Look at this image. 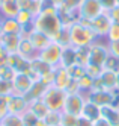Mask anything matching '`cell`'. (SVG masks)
I'll return each instance as SVG.
<instances>
[{"label": "cell", "instance_id": "obj_44", "mask_svg": "<svg viewBox=\"0 0 119 126\" xmlns=\"http://www.w3.org/2000/svg\"><path fill=\"white\" fill-rule=\"evenodd\" d=\"M77 126H94V122H90L87 119H85V117H78V120H77Z\"/></svg>", "mask_w": 119, "mask_h": 126}, {"label": "cell", "instance_id": "obj_7", "mask_svg": "<svg viewBox=\"0 0 119 126\" xmlns=\"http://www.w3.org/2000/svg\"><path fill=\"white\" fill-rule=\"evenodd\" d=\"M86 103V96L85 93H66V99L65 103H63V110L62 112H66L71 115L80 117L81 111H83V106Z\"/></svg>", "mask_w": 119, "mask_h": 126}, {"label": "cell", "instance_id": "obj_8", "mask_svg": "<svg viewBox=\"0 0 119 126\" xmlns=\"http://www.w3.org/2000/svg\"><path fill=\"white\" fill-rule=\"evenodd\" d=\"M86 99L89 102H92L98 105L99 108L107 106V105H115L116 96H118V90L116 91H108V90H90V91L85 93Z\"/></svg>", "mask_w": 119, "mask_h": 126}, {"label": "cell", "instance_id": "obj_17", "mask_svg": "<svg viewBox=\"0 0 119 126\" xmlns=\"http://www.w3.org/2000/svg\"><path fill=\"white\" fill-rule=\"evenodd\" d=\"M20 6L17 0H2L0 2V17L2 18H15Z\"/></svg>", "mask_w": 119, "mask_h": 126}, {"label": "cell", "instance_id": "obj_43", "mask_svg": "<svg viewBox=\"0 0 119 126\" xmlns=\"http://www.w3.org/2000/svg\"><path fill=\"white\" fill-rule=\"evenodd\" d=\"M8 56H9V53L0 47V67L8 65Z\"/></svg>", "mask_w": 119, "mask_h": 126}, {"label": "cell", "instance_id": "obj_19", "mask_svg": "<svg viewBox=\"0 0 119 126\" xmlns=\"http://www.w3.org/2000/svg\"><path fill=\"white\" fill-rule=\"evenodd\" d=\"M17 53H20V55L23 56V58H26V59H29V61H32L33 58H36L38 56V52H36L35 49H33V46H32V43L27 40L24 35L21 37V41H20V46H18V50H17Z\"/></svg>", "mask_w": 119, "mask_h": 126}, {"label": "cell", "instance_id": "obj_52", "mask_svg": "<svg viewBox=\"0 0 119 126\" xmlns=\"http://www.w3.org/2000/svg\"><path fill=\"white\" fill-rule=\"evenodd\" d=\"M0 2H2V0H0Z\"/></svg>", "mask_w": 119, "mask_h": 126}, {"label": "cell", "instance_id": "obj_11", "mask_svg": "<svg viewBox=\"0 0 119 126\" xmlns=\"http://www.w3.org/2000/svg\"><path fill=\"white\" fill-rule=\"evenodd\" d=\"M23 35L32 43L33 49L38 52V53H39L42 49H45V47H47L48 44L53 41V40H51L50 37H47L44 32H41V31H38V29H35V28H30L29 31H26Z\"/></svg>", "mask_w": 119, "mask_h": 126}, {"label": "cell", "instance_id": "obj_41", "mask_svg": "<svg viewBox=\"0 0 119 126\" xmlns=\"http://www.w3.org/2000/svg\"><path fill=\"white\" fill-rule=\"evenodd\" d=\"M108 15H110V18H112V23H119V3L116 6H113L110 11H107Z\"/></svg>", "mask_w": 119, "mask_h": 126}, {"label": "cell", "instance_id": "obj_28", "mask_svg": "<svg viewBox=\"0 0 119 126\" xmlns=\"http://www.w3.org/2000/svg\"><path fill=\"white\" fill-rule=\"evenodd\" d=\"M0 126H24L21 115H17V114H6L3 115L2 122H0Z\"/></svg>", "mask_w": 119, "mask_h": 126}, {"label": "cell", "instance_id": "obj_53", "mask_svg": "<svg viewBox=\"0 0 119 126\" xmlns=\"http://www.w3.org/2000/svg\"><path fill=\"white\" fill-rule=\"evenodd\" d=\"M118 108H119V106H118Z\"/></svg>", "mask_w": 119, "mask_h": 126}, {"label": "cell", "instance_id": "obj_6", "mask_svg": "<svg viewBox=\"0 0 119 126\" xmlns=\"http://www.w3.org/2000/svg\"><path fill=\"white\" fill-rule=\"evenodd\" d=\"M63 49H65V47H62L59 43L51 41L47 47L42 49L38 53V58L42 59L44 62H47V64L51 65V67H59L60 65V59H62Z\"/></svg>", "mask_w": 119, "mask_h": 126}, {"label": "cell", "instance_id": "obj_38", "mask_svg": "<svg viewBox=\"0 0 119 126\" xmlns=\"http://www.w3.org/2000/svg\"><path fill=\"white\" fill-rule=\"evenodd\" d=\"M21 119H23V123H24V126H35V123H36V120H38V119H36V117L29 111V110H27L23 115H21Z\"/></svg>", "mask_w": 119, "mask_h": 126}, {"label": "cell", "instance_id": "obj_42", "mask_svg": "<svg viewBox=\"0 0 119 126\" xmlns=\"http://www.w3.org/2000/svg\"><path fill=\"white\" fill-rule=\"evenodd\" d=\"M99 3L104 8V11H110L113 6H116L119 3V0H99Z\"/></svg>", "mask_w": 119, "mask_h": 126}, {"label": "cell", "instance_id": "obj_10", "mask_svg": "<svg viewBox=\"0 0 119 126\" xmlns=\"http://www.w3.org/2000/svg\"><path fill=\"white\" fill-rule=\"evenodd\" d=\"M94 90H108V91H116V71L103 68L101 75L95 79Z\"/></svg>", "mask_w": 119, "mask_h": 126}, {"label": "cell", "instance_id": "obj_32", "mask_svg": "<svg viewBox=\"0 0 119 126\" xmlns=\"http://www.w3.org/2000/svg\"><path fill=\"white\" fill-rule=\"evenodd\" d=\"M68 71H69V75H71L72 79L78 80V79H81V78L86 75V67L85 65H80V64H77V62H76L74 65L68 67Z\"/></svg>", "mask_w": 119, "mask_h": 126}, {"label": "cell", "instance_id": "obj_21", "mask_svg": "<svg viewBox=\"0 0 119 126\" xmlns=\"http://www.w3.org/2000/svg\"><path fill=\"white\" fill-rule=\"evenodd\" d=\"M29 111L36 117V119H41V120H44L45 115L50 112L48 106L45 105V102L42 100V99H38V100L30 102V103H29Z\"/></svg>", "mask_w": 119, "mask_h": 126}, {"label": "cell", "instance_id": "obj_26", "mask_svg": "<svg viewBox=\"0 0 119 126\" xmlns=\"http://www.w3.org/2000/svg\"><path fill=\"white\" fill-rule=\"evenodd\" d=\"M3 33H11V35H23L24 29L20 26L15 18H3Z\"/></svg>", "mask_w": 119, "mask_h": 126}, {"label": "cell", "instance_id": "obj_31", "mask_svg": "<svg viewBox=\"0 0 119 126\" xmlns=\"http://www.w3.org/2000/svg\"><path fill=\"white\" fill-rule=\"evenodd\" d=\"M90 47V46H89ZM89 47H78L76 49V59H77V64L80 65H87V61H89Z\"/></svg>", "mask_w": 119, "mask_h": 126}, {"label": "cell", "instance_id": "obj_5", "mask_svg": "<svg viewBox=\"0 0 119 126\" xmlns=\"http://www.w3.org/2000/svg\"><path fill=\"white\" fill-rule=\"evenodd\" d=\"M108 56H110V53H108L107 43L95 41L92 46L89 47V61H87V65H97V67L104 68V64H106V61H107Z\"/></svg>", "mask_w": 119, "mask_h": 126}, {"label": "cell", "instance_id": "obj_48", "mask_svg": "<svg viewBox=\"0 0 119 126\" xmlns=\"http://www.w3.org/2000/svg\"><path fill=\"white\" fill-rule=\"evenodd\" d=\"M116 90L119 91V70L116 71Z\"/></svg>", "mask_w": 119, "mask_h": 126}, {"label": "cell", "instance_id": "obj_1", "mask_svg": "<svg viewBox=\"0 0 119 126\" xmlns=\"http://www.w3.org/2000/svg\"><path fill=\"white\" fill-rule=\"evenodd\" d=\"M33 28L44 32L53 41H56L59 38V35H60V32L63 29V24H62L60 18H59L57 8L54 6L50 0L48 2H44V8H42L41 14L35 17Z\"/></svg>", "mask_w": 119, "mask_h": 126}, {"label": "cell", "instance_id": "obj_23", "mask_svg": "<svg viewBox=\"0 0 119 126\" xmlns=\"http://www.w3.org/2000/svg\"><path fill=\"white\" fill-rule=\"evenodd\" d=\"M48 87L45 85V84H42L41 80H35L33 82V85H32V88L27 91V94L24 96L26 99H27V102H33V100H38V99H41L42 96H44V93H45V90H47Z\"/></svg>", "mask_w": 119, "mask_h": 126}, {"label": "cell", "instance_id": "obj_29", "mask_svg": "<svg viewBox=\"0 0 119 126\" xmlns=\"http://www.w3.org/2000/svg\"><path fill=\"white\" fill-rule=\"evenodd\" d=\"M60 120H62V111H50L44 119L47 126H59Z\"/></svg>", "mask_w": 119, "mask_h": 126}, {"label": "cell", "instance_id": "obj_35", "mask_svg": "<svg viewBox=\"0 0 119 126\" xmlns=\"http://www.w3.org/2000/svg\"><path fill=\"white\" fill-rule=\"evenodd\" d=\"M106 43H112V41H119V23H112L108 33L106 37Z\"/></svg>", "mask_w": 119, "mask_h": 126}, {"label": "cell", "instance_id": "obj_27", "mask_svg": "<svg viewBox=\"0 0 119 126\" xmlns=\"http://www.w3.org/2000/svg\"><path fill=\"white\" fill-rule=\"evenodd\" d=\"M77 62L76 59V47H72V46H68L63 49V53H62V59H60V65L59 67H71V65H74Z\"/></svg>", "mask_w": 119, "mask_h": 126}, {"label": "cell", "instance_id": "obj_33", "mask_svg": "<svg viewBox=\"0 0 119 126\" xmlns=\"http://www.w3.org/2000/svg\"><path fill=\"white\" fill-rule=\"evenodd\" d=\"M14 94V85L9 80H2L0 79V97H8Z\"/></svg>", "mask_w": 119, "mask_h": 126}, {"label": "cell", "instance_id": "obj_47", "mask_svg": "<svg viewBox=\"0 0 119 126\" xmlns=\"http://www.w3.org/2000/svg\"><path fill=\"white\" fill-rule=\"evenodd\" d=\"M35 126H47V125H45V122H44V120L38 119V120H36V123H35Z\"/></svg>", "mask_w": 119, "mask_h": 126}, {"label": "cell", "instance_id": "obj_37", "mask_svg": "<svg viewBox=\"0 0 119 126\" xmlns=\"http://www.w3.org/2000/svg\"><path fill=\"white\" fill-rule=\"evenodd\" d=\"M54 78H56V68H53L51 71H48L47 75H44L39 80L42 84H45L47 87H51V85H54Z\"/></svg>", "mask_w": 119, "mask_h": 126}, {"label": "cell", "instance_id": "obj_24", "mask_svg": "<svg viewBox=\"0 0 119 126\" xmlns=\"http://www.w3.org/2000/svg\"><path fill=\"white\" fill-rule=\"evenodd\" d=\"M101 117L107 122H110L112 126H119V108L115 105H107L101 108Z\"/></svg>", "mask_w": 119, "mask_h": 126}, {"label": "cell", "instance_id": "obj_3", "mask_svg": "<svg viewBox=\"0 0 119 126\" xmlns=\"http://www.w3.org/2000/svg\"><path fill=\"white\" fill-rule=\"evenodd\" d=\"M41 99L45 102V105L48 106L50 111H62L63 110V103H65V99H66V91L51 85V87H48L45 90V93H44V96Z\"/></svg>", "mask_w": 119, "mask_h": 126}, {"label": "cell", "instance_id": "obj_9", "mask_svg": "<svg viewBox=\"0 0 119 126\" xmlns=\"http://www.w3.org/2000/svg\"><path fill=\"white\" fill-rule=\"evenodd\" d=\"M87 24L90 26V29L95 32V35L98 38H106L107 33H108V29H110V26H112V18H110V15H108V12L104 11L103 14L95 17L94 20L87 21Z\"/></svg>", "mask_w": 119, "mask_h": 126}, {"label": "cell", "instance_id": "obj_49", "mask_svg": "<svg viewBox=\"0 0 119 126\" xmlns=\"http://www.w3.org/2000/svg\"><path fill=\"white\" fill-rule=\"evenodd\" d=\"M3 33V18L0 17V35Z\"/></svg>", "mask_w": 119, "mask_h": 126}, {"label": "cell", "instance_id": "obj_13", "mask_svg": "<svg viewBox=\"0 0 119 126\" xmlns=\"http://www.w3.org/2000/svg\"><path fill=\"white\" fill-rule=\"evenodd\" d=\"M53 68H56V67L48 65L47 62H44L42 59H39L38 56H36V58H33L30 61V70H29L27 75H29L33 80H39L44 75H47L48 71H51Z\"/></svg>", "mask_w": 119, "mask_h": 126}, {"label": "cell", "instance_id": "obj_45", "mask_svg": "<svg viewBox=\"0 0 119 126\" xmlns=\"http://www.w3.org/2000/svg\"><path fill=\"white\" fill-rule=\"evenodd\" d=\"M94 126H112V123H110V122H107L104 117H99L98 120L94 122Z\"/></svg>", "mask_w": 119, "mask_h": 126}, {"label": "cell", "instance_id": "obj_16", "mask_svg": "<svg viewBox=\"0 0 119 126\" xmlns=\"http://www.w3.org/2000/svg\"><path fill=\"white\" fill-rule=\"evenodd\" d=\"M23 35H11V33H2L0 35V47L6 50L9 55L11 53H17L18 46H20Z\"/></svg>", "mask_w": 119, "mask_h": 126}, {"label": "cell", "instance_id": "obj_40", "mask_svg": "<svg viewBox=\"0 0 119 126\" xmlns=\"http://www.w3.org/2000/svg\"><path fill=\"white\" fill-rule=\"evenodd\" d=\"M103 68L101 67H97V65H86V75H89L90 78L97 79L99 75H101Z\"/></svg>", "mask_w": 119, "mask_h": 126}, {"label": "cell", "instance_id": "obj_14", "mask_svg": "<svg viewBox=\"0 0 119 126\" xmlns=\"http://www.w3.org/2000/svg\"><path fill=\"white\" fill-rule=\"evenodd\" d=\"M35 80L27 75V73H17L14 80H12V85H14V93L15 94H21L26 96L27 91L32 88Z\"/></svg>", "mask_w": 119, "mask_h": 126}, {"label": "cell", "instance_id": "obj_51", "mask_svg": "<svg viewBox=\"0 0 119 126\" xmlns=\"http://www.w3.org/2000/svg\"><path fill=\"white\" fill-rule=\"evenodd\" d=\"M41 2H48V0H41Z\"/></svg>", "mask_w": 119, "mask_h": 126}, {"label": "cell", "instance_id": "obj_2", "mask_svg": "<svg viewBox=\"0 0 119 126\" xmlns=\"http://www.w3.org/2000/svg\"><path fill=\"white\" fill-rule=\"evenodd\" d=\"M69 41L72 47H89L92 46L95 41H98V37L95 35V32L90 29V26L87 24V21L78 20L74 21L69 28Z\"/></svg>", "mask_w": 119, "mask_h": 126}, {"label": "cell", "instance_id": "obj_4", "mask_svg": "<svg viewBox=\"0 0 119 126\" xmlns=\"http://www.w3.org/2000/svg\"><path fill=\"white\" fill-rule=\"evenodd\" d=\"M104 12V8L101 6L99 0H81L78 8H77V14H78V20L83 21H90L99 14Z\"/></svg>", "mask_w": 119, "mask_h": 126}, {"label": "cell", "instance_id": "obj_34", "mask_svg": "<svg viewBox=\"0 0 119 126\" xmlns=\"http://www.w3.org/2000/svg\"><path fill=\"white\" fill-rule=\"evenodd\" d=\"M15 71L9 67V65H3V67H0V79L2 80H9V82H12L14 78H15Z\"/></svg>", "mask_w": 119, "mask_h": 126}, {"label": "cell", "instance_id": "obj_12", "mask_svg": "<svg viewBox=\"0 0 119 126\" xmlns=\"http://www.w3.org/2000/svg\"><path fill=\"white\" fill-rule=\"evenodd\" d=\"M27 110H29V102H27V99L24 96L14 93L8 97V112L9 114L23 115Z\"/></svg>", "mask_w": 119, "mask_h": 126}, {"label": "cell", "instance_id": "obj_30", "mask_svg": "<svg viewBox=\"0 0 119 126\" xmlns=\"http://www.w3.org/2000/svg\"><path fill=\"white\" fill-rule=\"evenodd\" d=\"M77 82H78V87H80V91H81V93H87V91H90V90L94 88L95 79L90 78L89 75H85L81 79H78Z\"/></svg>", "mask_w": 119, "mask_h": 126}, {"label": "cell", "instance_id": "obj_25", "mask_svg": "<svg viewBox=\"0 0 119 126\" xmlns=\"http://www.w3.org/2000/svg\"><path fill=\"white\" fill-rule=\"evenodd\" d=\"M15 20L20 23V26H21V28L24 29V32H26V31H29L30 28H33L35 15L30 14L29 11H23V9H20V11H18V14H17V17H15Z\"/></svg>", "mask_w": 119, "mask_h": 126}, {"label": "cell", "instance_id": "obj_15", "mask_svg": "<svg viewBox=\"0 0 119 126\" xmlns=\"http://www.w3.org/2000/svg\"><path fill=\"white\" fill-rule=\"evenodd\" d=\"M8 65L15 73H29L30 70V61L23 58L20 53H11L8 56Z\"/></svg>", "mask_w": 119, "mask_h": 126}, {"label": "cell", "instance_id": "obj_50", "mask_svg": "<svg viewBox=\"0 0 119 126\" xmlns=\"http://www.w3.org/2000/svg\"><path fill=\"white\" fill-rule=\"evenodd\" d=\"M2 119H3V114H2V111H0V122H2Z\"/></svg>", "mask_w": 119, "mask_h": 126}, {"label": "cell", "instance_id": "obj_46", "mask_svg": "<svg viewBox=\"0 0 119 126\" xmlns=\"http://www.w3.org/2000/svg\"><path fill=\"white\" fill-rule=\"evenodd\" d=\"M50 2H51L54 6H56V8H60L63 3H65V0H50Z\"/></svg>", "mask_w": 119, "mask_h": 126}, {"label": "cell", "instance_id": "obj_36", "mask_svg": "<svg viewBox=\"0 0 119 126\" xmlns=\"http://www.w3.org/2000/svg\"><path fill=\"white\" fill-rule=\"evenodd\" d=\"M77 120H78V117L71 115V114H66V112H62L60 125L62 126H77Z\"/></svg>", "mask_w": 119, "mask_h": 126}, {"label": "cell", "instance_id": "obj_39", "mask_svg": "<svg viewBox=\"0 0 119 126\" xmlns=\"http://www.w3.org/2000/svg\"><path fill=\"white\" fill-rule=\"evenodd\" d=\"M104 68H107V70H115V71H118L119 70V59H116L115 56H108L107 58V61H106V64H104Z\"/></svg>", "mask_w": 119, "mask_h": 126}, {"label": "cell", "instance_id": "obj_22", "mask_svg": "<svg viewBox=\"0 0 119 126\" xmlns=\"http://www.w3.org/2000/svg\"><path fill=\"white\" fill-rule=\"evenodd\" d=\"M81 117H85V119H87L90 122H95L101 117V108L86 99V103L83 106V111H81Z\"/></svg>", "mask_w": 119, "mask_h": 126}, {"label": "cell", "instance_id": "obj_18", "mask_svg": "<svg viewBox=\"0 0 119 126\" xmlns=\"http://www.w3.org/2000/svg\"><path fill=\"white\" fill-rule=\"evenodd\" d=\"M72 80H74V79L71 78V75H69L68 68H65V67H56V78H54V87H57V88L65 90V91H66V88L71 85Z\"/></svg>", "mask_w": 119, "mask_h": 126}, {"label": "cell", "instance_id": "obj_20", "mask_svg": "<svg viewBox=\"0 0 119 126\" xmlns=\"http://www.w3.org/2000/svg\"><path fill=\"white\" fill-rule=\"evenodd\" d=\"M17 2H18L20 9L29 11L35 17L39 15L41 11H42V8H44V2H41V0H17Z\"/></svg>", "mask_w": 119, "mask_h": 126}]
</instances>
